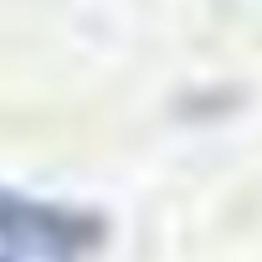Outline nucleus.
I'll return each instance as SVG.
<instances>
[{
  "label": "nucleus",
  "instance_id": "nucleus-1",
  "mask_svg": "<svg viewBox=\"0 0 262 262\" xmlns=\"http://www.w3.org/2000/svg\"><path fill=\"white\" fill-rule=\"evenodd\" d=\"M98 242H103V221L93 211L0 185V252H6V262H16V257L82 262Z\"/></svg>",
  "mask_w": 262,
  "mask_h": 262
},
{
  "label": "nucleus",
  "instance_id": "nucleus-2",
  "mask_svg": "<svg viewBox=\"0 0 262 262\" xmlns=\"http://www.w3.org/2000/svg\"><path fill=\"white\" fill-rule=\"evenodd\" d=\"M0 262H6V257H0Z\"/></svg>",
  "mask_w": 262,
  "mask_h": 262
}]
</instances>
